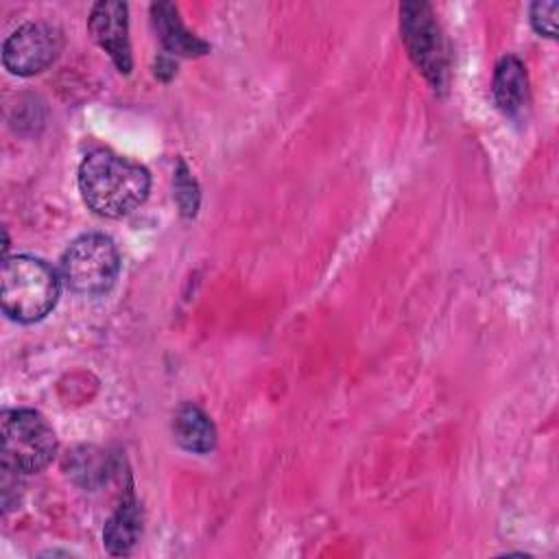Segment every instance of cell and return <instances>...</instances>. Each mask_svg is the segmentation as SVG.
<instances>
[{
	"label": "cell",
	"mask_w": 559,
	"mask_h": 559,
	"mask_svg": "<svg viewBox=\"0 0 559 559\" xmlns=\"http://www.w3.org/2000/svg\"><path fill=\"white\" fill-rule=\"evenodd\" d=\"M151 188L148 170L111 151H92L79 168V190L90 210L120 218L144 203Z\"/></svg>",
	"instance_id": "cell-1"
},
{
	"label": "cell",
	"mask_w": 559,
	"mask_h": 559,
	"mask_svg": "<svg viewBox=\"0 0 559 559\" xmlns=\"http://www.w3.org/2000/svg\"><path fill=\"white\" fill-rule=\"evenodd\" d=\"M57 273L39 258L13 255L4 258L0 273V301L9 319L33 323L44 319L57 304Z\"/></svg>",
	"instance_id": "cell-2"
},
{
	"label": "cell",
	"mask_w": 559,
	"mask_h": 559,
	"mask_svg": "<svg viewBox=\"0 0 559 559\" xmlns=\"http://www.w3.org/2000/svg\"><path fill=\"white\" fill-rule=\"evenodd\" d=\"M120 255L111 238L85 234L76 238L61 258V277L76 295H100L116 282Z\"/></svg>",
	"instance_id": "cell-3"
},
{
	"label": "cell",
	"mask_w": 559,
	"mask_h": 559,
	"mask_svg": "<svg viewBox=\"0 0 559 559\" xmlns=\"http://www.w3.org/2000/svg\"><path fill=\"white\" fill-rule=\"evenodd\" d=\"M2 463L22 474L44 469L55 452L57 437L48 421L31 408H13L2 413Z\"/></svg>",
	"instance_id": "cell-4"
},
{
	"label": "cell",
	"mask_w": 559,
	"mask_h": 559,
	"mask_svg": "<svg viewBox=\"0 0 559 559\" xmlns=\"http://www.w3.org/2000/svg\"><path fill=\"white\" fill-rule=\"evenodd\" d=\"M400 28L415 66L435 90L443 87L450 70V55L432 9L426 2H404L400 7Z\"/></svg>",
	"instance_id": "cell-5"
},
{
	"label": "cell",
	"mask_w": 559,
	"mask_h": 559,
	"mask_svg": "<svg viewBox=\"0 0 559 559\" xmlns=\"http://www.w3.org/2000/svg\"><path fill=\"white\" fill-rule=\"evenodd\" d=\"M61 50V35L50 24L28 22L15 28L2 46V63L9 72L31 76L46 70Z\"/></svg>",
	"instance_id": "cell-6"
},
{
	"label": "cell",
	"mask_w": 559,
	"mask_h": 559,
	"mask_svg": "<svg viewBox=\"0 0 559 559\" xmlns=\"http://www.w3.org/2000/svg\"><path fill=\"white\" fill-rule=\"evenodd\" d=\"M87 28L96 44L109 52L120 72L131 70V44H129V22L127 4L116 0H103L92 7Z\"/></svg>",
	"instance_id": "cell-7"
},
{
	"label": "cell",
	"mask_w": 559,
	"mask_h": 559,
	"mask_svg": "<svg viewBox=\"0 0 559 559\" xmlns=\"http://www.w3.org/2000/svg\"><path fill=\"white\" fill-rule=\"evenodd\" d=\"M151 17H153V26L159 35V41L168 52L181 55V57H197V55L207 52V44L203 39H199L197 35H192L183 26L175 4H170V2L153 4Z\"/></svg>",
	"instance_id": "cell-8"
},
{
	"label": "cell",
	"mask_w": 559,
	"mask_h": 559,
	"mask_svg": "<svg viewBox=\"0 0 559 559\" xmlns=\"http://www.w3.org/2000/svg\"><path fill=\"white\" fill-rule=\"evenodd\" d=\"M493 96L498 107L507 116L522 111V107L528 100V81L520 59L509 55L498 61L496 74H493Z\"/></svg>",
	"instance_id": "cell-9"
},
{
	"label": "cell",
	"mask_w": 559,
	"mask_h": 559,
	"mask_svg": "<svg viewBox=\"0 0 559 559\" xmlns=\"http://www.w3.org/2000/svg\"><path fill=\"white\" fill-rule=\"evenodd\" d=\"M142 533V511L133 498H127L103 531V544L111 555H129Z\"/></svg>",
	"instance_id": "cell-10"
},
{
	"label": "cell",
	"mask_w": 559,
	"mask_h": 559,
	"mask_svg": "<svg viewBox=\"0 0 559 559\" xmlns=\"http://www.w3.org/2000/svg\"><path fill=\"white\" fill-rule=\"evenodd\" d=\"M173 432H175L177 443L190 452H210L216 443L214 424L194 404H183L175 413Z\"/></svg>",
	"instance_id": "cell-11"
},
{
	"label": "cell",
	"mask_w": 559,
	"mask_h": 559,
	"mask_svg": "<svg viewBox=\"0 0 559 559\" xmlns=\"http://www.w3.org/2000/svg\"><path fill=\"white\" fill-rule=\"evenodd\" d=\"M105 469H107V465L103 463L98 452H92V448L90 450L83 448L81 452H74V456H72L70 472L79 483H83L87 487H96L98 483H103L107 476Z\"/></svg>",
	"instance_id": "cell-12"
},
{
	"label": "cell",
	"mask_w": 559,
	"mask_h": 559,
	"mask_svg": "<svg viewBox=\"0 0 559 559\" xmlns=\"http://www.w3.org/2000/svg\"><path fill=\"white\" fill-rule=\"evenodd\" d=\"M175 197H177V203L181 207V212L186 216H192L197 212V205H199V192H197V183L194 179L190 177L188 168L183 164H179V170L175 175Z\"/></svg>",
	"instance_id": "cell-13"
},
{
	"label": "cell",
	"mask_w": 559,
	"mask_h": 559,
	"mask_svg": "<svg viewBox=\"0 0 559 559\" xmlns=\"http://www.w3.org/2000/svg\"><path fill=\"white\" fill-rule=\"evenodd\" d=\"M557 2H535L531 7V22L535 26L537 33L546 35V37H555L557 33Z\"/></svg>",
	"instance_id": "cell-14"
},
{
	"label": "cell",
	"mask_w": 559,
	"mask_h": 559,
	"mask_svg": "<svg viewBox=\"0 0 559 559\" xmlns=\"http://www.w3.org/2000/svg\"><path fill=\"white\" fill-rule=\"evenodd\" d=\"M20 474L15 467L2 463V478H0V489H2V507L4 511H9L13 507V502H17V496H20Z\"/></svg>",
	"instance_id": "cell-15"
}]
</instances>
